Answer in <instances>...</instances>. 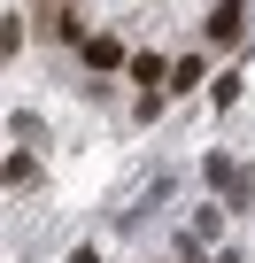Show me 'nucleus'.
I'll return each instance as SVG.
<instances>
[{"instance_id": "f257e3e1", "label": "nucleus", "mask_w": 255, "mask_h": 263, "mask_svg": "<svg viewBox=\"0 0 255 263\" xmlns=\"http://www.w3.org/2000/svg\"><path fill=\"white\" fill-rule=\"evenodd\" d=\"M240 24H247V8H240V0H224V8L209 16V39H217V47H232V39H240Z\"/></svg>"}, {"instance_id": "f03ea898", "label": "nucleus", "mask_w": 255, "mask_h": 263, "mask_svg": "<svg viewBox=\"0 0 255 263\" xmlns=\"http://www.w3.org/2000/svg\"><path fill=\"white\" fill-rule=\"evenodd\" d=\"M85 62H93V70H116L124 47H116V39H85Z\"/></svg>"}]
</instances>
